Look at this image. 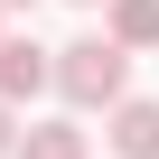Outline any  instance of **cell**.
<instances>
[{
  "mask_svg": "<svg viewBox=\"0 0 159 159\" xmlns=\"http://www.w3.org/2000/svg\"><path fill=\"white\" fill-rule=\"evenodd\" d=\"M56 94H66L75 112H112V103L131 94V47H122L112 28L66 38V47H56Z\"/></svg>",
  "mask_w": 159,
  "mask_h": 159,
  "instance_id": "obj_1",
  "label": "cell"
},
{
  "mask_svg": "<svg viewBox=\"0 0 159 159\" xmlns=\"http://www.w3.org/2000/svg\"><path fill=\"white\" fill-rule=\"evenodd\" d=\"M47 84H56V47L0 38V103H28V94H47Z\"/></svg>",
  "mask_w": 159,
  "mask_h": 159,
  "instance_id": "obj_2",
  "label": "cell"
},
{
  "mask_svg": "<svg viewBox=\"0 0 159 159\" xmlns=\"http://www.w3.org/2000/svg\"><path fill=\"white\" fill-rule=\"evenodd\" d=\"M112 150L122 159H159V103L150 94H122L112 103Z\"/></svg>",
  "mask_w": 159,
  "mask_h": 159,
  "instance_id": "obj_3",
  "label": "cell"
},
{
  "mask_svg": "<svg viewBox=\"0 0 159 159\" xmlns=\"http://www.w3.org/2000/svg\"><path fill=\"white\" fill-rule=\"evenodd\" d=\"M19 159H84V122H28Z\"/></svg>",
  "mask_w": 159,
  "mask_h": 159,
  "instance_id": "obj_4",
  "label": "cell"
},
{
  "mask_svg": "<svg viewBox=\"0 0 159 159\" xmlns=\"http://www.w3.org/2000/svg\"><path fill=\"white\" fill-rule=\"evenodd\" d=\"M103 10H112V38L140 56V47H159V0H103Z\"/></svg>",
  "mask_w": 159,
  "mask_h": 159,
  "instance_id": "obj_5",
  "label": "cell"
},
{
  "mask_svg": "<svg viewBox=\"0 0 159 159\" xmlns=\"http://www.w3.org/2000/svg\"><path fill=\"white\" fill-rule=\"evenodd\" d=\"M0 159H19V122H10V103H0Z\"/></svg>",
  "mask_w": 159,
  "mask_h": 159,
  "instance_id": "obj_6",
  "label": "cell"
},
{
  "mask_svg": "<svg viewBox=\"0 0 159 159\" xmlns=\"http://www.w3.org/2000/svg\"><path fill=\"white\" fill-rule=\"evenodd\" d=\"M0 10H28V0H0Z\"/></svg>",
  "mask_w": 159,
  "mask_h": 159,
  "instance_id": "obj_7",
  "label": "cell"
},
{
  "mask_svg": "<svg viewBox=\"0 0 159 159\" xmlns=\"http://www.w3.org/2000/svg\"><path fill=\"white\" fill-rule=\"evenodd\" d=\"M75 10H103V0H75Z\"/></svg>",
  "mask_w": 159,
  "mask_h": 159,
  "instance_id": "obj_8",
  "label": "cell"
}]
</instances>
